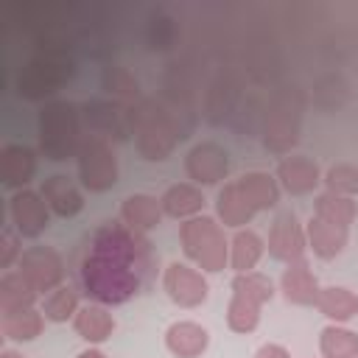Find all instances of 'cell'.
<instances>
[{"mask_svg":"<svg viewBox=\"0 0 358 358\" xmlns=\"http://www.w3.org/2000/svg\"><path fill=\"white\" fill-rule=\"evenodd\" d=\"M73 285L98 305H126L157 277V255L148 235L134 232L123 221L98 224L73 252L67 263Z\"/></svg>","mask_w":358,"mask_h":358,"instance_id":"cell-1","label":"cell"},{"mask_svg":"<svg viewBox=\"0 0 358 358\" xmlns=\"http://www.w3.org/2000/svg\"><path fill=\"white\" fill-rule=\"evenodd\" d=\"M305 106H308V92L294 81L280 84L268 95L266 117H263V129H260V143L268 154H274L280 159L294 154V148L302 137Z\"/></svg>","mask_w":358,"mask_h":358,"instance_id":"cell-2","label":"cell"},{"mask_svg":"<svg viewBox=\"0 0 358 358\" xmlns=\"http://www.w3.org/2000/svg\"><path fill=\"white\" fill-rule=\"evenodd\" d=\"M36 137H39V154L50 162L76 159L87 129L81 117V103L53 98L39 106L36 115Z\"/></svg>","mask_w":358,"mask_h":358,"instance_id":"cell-3","label":"cell"},{"mask_svg":"<svg viewBox=\"0 0 358 358\" xmlns=\"http://www.w3.org/2000/svg\"><path fill=\"white\" fill-rule=\"evenodd\" d=\"M134 112V148L145 162H165L179 140H185L182 126L176 115L168 109L165 101L157 98H143L131 106Z\"/></svg>","mask_w":358,"mask_h":358,"instance_id":"cell-4","label":"cell"},{"mask_svg":"<svg viewBox=\"0 0 358 358\" xmlns=\"http://www.w3.org/2000/svg\"><path fill=\"white\" fill-rule=\"evenodd\" d=\"M76 76V59L67 48H39L17 76V95L25 101L48 103Z\"/></svg>","mask_w":358,"mask_h":358,"instance_id":"cell-5","label":"cell"},{"mask_svg":"<svg viewBox=\"0 0 358 358\" xmlns=\"http://www.w3.org/2000/svg\"><path fill=\"white\" fill-rule=\"evenodd\" d=\"M179 246L185 257L204 274H218L229 268V238L215 215H196L179 224Z\"/></svg>","mask_w":358,"mask_h":358,"instance_id":"cell-6","label":"cell"},{"mask_svg":"<svg viewBox=\"0 0 358 358\" xmlns=\"http://www.w3.org/2000/svg\"><path fill=\"white\" fill-rule=\"evenodd\" d=\"M76 171H78V182L84 190H90V193L112 190L120 179V162H117L115 143L87 134L76 154Z\"/></svg>","mask_w":358,"mask_h":358,"instance_id":"cell-7","label":"cell"},{"mask_svg":"<svg viewBox=\"0 0 358 358\" xmlns=\"http://www.w3.org/2000/svg\"><path fill=\"white\" fill-rule=\"evenodd\" d=\"M134 103H120L112 98H92L81 103V117L87 134L103 137L109 143L134 140Z\"/></svg>","mask_w":358,"mask_h":358,"instance_id":"cell-8","label":"cell"},{"mask_svg":"<svg viewBox=\"0 0 358 358\" xmlns=\"http://www.w3.org/2000/svg\"><path fill=\"white\" fill-rule=\"evenodd\" d=\"M17 271L34 285V291L39 296H48L50 291H56L59 285H64L67 280V260L62 257L59 249L48 246V243H36V246H28L17 263Z\"/></svg>","mask_w":358,"mask_h":358,"instance_id":"cell-9","label":"cell"},{"mask_svg":"<svg viewBox=\"0 0 358 358\" xmlns=\"http://www.w3.org/2000/svg\"><path fill=\"white\" fill-rule=\"evenodd\" d=\"M185 173L199 187H221L229 182V151L215 140H201L187 148Z\"/></svg>","mask_w":358,"mask_h":358,"instance_id":"cell-10","label":"cell"},{"mask_svg":"<svg viewBox=\"0 0 358 358\" xmlns=\"http://www.w3.org/2000/svg\"><path fill=\"white\" fill-rule=\"evenodd\" d=\"M159 282H162L165 296H168L173 305L185 308V310L204 305L207 296H210V282H207L204 271H199V268L190 266V263H179V260H176V263H168V266L162 268Z\"/></svg>","mask_w":358,"mask_h":358,"instance_id":"cell-11","label":"cell"},{"mask_svg":"<svg viewBox=\"0 0 358 358\" xmlns=\"http://www.w3.org/2000/svg\"><path fill=\"white\" fill-rule=\"evenodd\" d=\"M266 252L271 260L285 263V266L305 257V252H308L305 224L299 221V215L294 210H277V215L271 218V227H268Z\"/></svg>","mask_w":358,"mask_h":358,"instance_id":"cell-12","label":"cell"},{"mask_svg":"<svg viewBox=\"0 0 358 358\" xmlns=\"http://www.w3.org/2000/svg\"><path fill=\"white\" fill-rule=\"evenodd\" d=\"M50 215L53 213L39 190L25 187V190H14L8 196V221L20 232V238L36 241L39 235H45L50 227Z\"/></svg>","mask_w":358,"mask_h":358,"instance_id":"cell-13","label":"cell"},{"mask_svg":"<svg viewBox=\"0 0 358 358\" xmlns=\"http://www.w3.org/2000/svg\"><path fill=\"white\" fill-rule=\"evenodd\" d=\"M241 78L235 73H218L207 90H204V103H201V117L210 126H229L238 103L243 101V90H241Z\"/></svg>","mask_w":358,"mask_h":358,"instance_id":"cell-14","label":"cell"},{"mask_svg":"<svg viewBox=\"0 0 358 358\" xmlns=\"http://www.w3.org/2000/svg\"><path fill=\"white\" fill-rule=\"evenodd\" d=\"M282 193L288 196H310L322 185V168L308 154H288L277 162L274 171Z\"/></svg>","mask_w":358,"mask_h":358,"instance_id":"cell-15","label":"cell"},{"mask_svg":"<svg viewBox=\"0 0 358 358\" xmlns=\"http://www.w3.org/2000/svg\"><path fill=\"white\" fill-rule=\"evenodd\" d=\"M39 168V151L25 143H8L0 148V182L3 187L25 190Z\"/></svg>","mask_w":358,"mask_h":358,"instance_id":"cell-16","label":"cell"},{"mask_svg":"<svg viewBox=\"0 0 358 358\" xmlns=\"http://www.w3.org/2000/svg\"><path fill=\"white\" fill-rule=\"evenodd\" d=\"M39 193L56 218H76L84 210V190L67 173L45 176V182L39 185Z\"/></svg>","mask_w":358,"mask_h":358,"instance_id":"cell-17","label":"cell"},{"mask_svg":"<svg viewBox=\"0 0 358 358\" xmlns=\"http://www.w3.org/2000/svg\"><path fill=\"white\" fill-rule=\"evenodd\" d=\"M319 280L310 268V263L302 257V260H294L282 268L280 274V294L285 296V302L291 305H299V308H310L316 305V296H319Z\"/></svg>","mask_w":358,"mask_h":358,"instance_id":"cell-18","label":"cell"},{"mask_svg":"<svg viewBox=\"0 0 358 358\" xmlns=\"http://www.w3.org/2000/svg\"><path fill=\"white\" fill-rule=\"evenodd\" d=\"M210 347V330L193 319H179L165 330V350L176 358H201Z\"/></svg>","mask_w":358,"mask_h":358,"instance_id":"cell-19","label":"cell"},{"mask_svg":"<svg viewBox=\"0 0 358 358\" xmlns=\"http://www.w3.org/2000/svg\"><path fill=\"white\" fill-rule=\"evenodd\" d=\"M117 322L112 316V308L98 305V302H84L73 319V330L81 341H87L90 347H101L103 341L112 338Z\"/></svg>","mask_w":358,"mask_h":358,"instance_id":"cell-20","label":"cell"},{"mask_svg":"<svg viewBox=\"0 0 358 358\" xmlns=\"http://www.w3.org/2000/svg\"><path fill=\"white\" fill-rule=\"evenodd\" d=\"M255 215L257 213L246 201V196L241 193L238 179H229V182H224L218 187V193H215V218H218L221 227H227V229H243V227L252 224Z\"/></svg>","mask_w":358,"mask_h":358,"instance_id":"cell-21","label":"cell"},{"mask_svg":"<svg viewBox=\"0 0 358 358\" xmlns=\"http://www.w3.org/2000/svg\"><path fill=\"white\" fill-rule=\"evenodd\" d=\"M305 238H308V249L319 260H336L347 249V243H350V229L310 215L305 221Z\"/></svg>","mask_w":358,"mask_h":358,"instance_id":"cell-22","label":"cell"},{"mask_svg":"<svg viewBox=\"0 0 358 358\" xmlns=\"http://www.w3.org/2000/svg\"><path fill=\"white\" fill-rule=\"evenodd\" d=\"M165 213H162V201L151 193H131L120 201V221L126 227H131L134 232L148 235L151 229H157L162 224Z\"/></svg>","mask_w":358,"mask_h":358,"instance_id":"cell-23","label":"cell"},{"mask_svg":"<svg viewBox=\"0 0 358 358\" xmlns=\"http://www.w3.org/2000/svg\"><path fill=\"white\" fill-rule=\"evenodd\" d=\"M238 187L246 196V201L255 207V213H268L280 204L282 187L274 173L268 171H246L238 176Z\"/></svg>","mask_w":358,"mask_h":358,"instance_id":"cell-24","label":"cell"},{"mask_svg":"<svg viewBox=\"0 0 358 358\" xmlns=\"http://www.w3.org/2000/svg\"><path fill=\"white\" fill-rule=\"evenodd\" d=\"M162 201V213L168 218H176V221H187V218H196L204 213V190L193 182H176L171 187H165V193L159 196Z\"/></svg>","mask_w":358,"mask_h":358,"instance_id":"cell-25","label":"cell"},{"mask_svg":"<svg viewBox=\"0 0 358 358\" xmlns=\"http://www.w3.org/2000/svg\"><path fill=\"white\" fill-rule=\"evenodd\" d=\"M266 255V238L257 235L255 229L243 227L235 229V235L229 238V268L235 274H246V271H257V263Z\"/></svg>","mask_w":358,"mask_h":358,"instance_id":"cell-26","label":"cell"},{"mask_svg":"<svg viewBox=\"0 0 358 358\" xmlns=\"http://www.w3.org/2000/svg\"><path fill=\"white\" fill-rule=\"evenodd\" d=\"M45 313L42 308H22V310H8V313H0V333L6 341H14V344H28L34 338L42 336L45 330Z\"/></svg>","mask_w":358,"mask_h":358,"instance_id":"cell-27","label":"cell"},{"mask_svg":"<svg viewBox=\"0 0 358 358\" xmlns=\"http://www.w3.org/2000/svg\"><path fill=\"white\" fill-rule=\"evenodd\" d=\"M330 324H347L358 316V294L344 285H322L316 305H313Z\"/></svg>","mask_w":358,"mask_h":358,"instance_id":"cell-28","label":"cell"},{"mask_svg":"<svg viewBox=\"0 0 358 358\" xmlns=\"http://www.w3.org/2000/svg\"><path fill=\"white\" fill-rule=\"evenodd\" d=\"M101 90L112 98V101H120V103H137L143 101V90H140V78L123 67V64H115L109 62L103 70H101Z\"/></svg>","mask_w":358,"mask_h":358,"instance_id":"cell-29","label":"cell"},{"mask_svg":"<svg viewBox=\"0 0 358 358\" xmlns=\"http://www.w3.org/2000/svg\"><path fill=\"white\" fill-rule=\"evenodd\" d=\"M36 299H39V294L17 268L3 271V277H0V313L34 308Z\"/></svg>","mask_w":358,"mask_h":358,"instance_id":"cell-30","label":"cell"},{"mask_svg":"<svg viewBox=\"0 0 358 358\" xmlns=\"http://www.w3.org/2000/svg\"><path fill=\"white\" fill-rule=\"evenodd\" d=\"M313 215L322 218V221H330L336 227L350 229L355 224V218H358V204L350 196H336V193L322 190L313 199Z\"/></svg>","mask_w":358,"mask_h":358,"instance_id":"cell-31","label":"cell"},{"mask_svg":"<svg viewBox=\"0 0 358 358\" xmlns=\"http://www.w3.org/2000/svg\"><path fill=\"white\" fill-rule=\"evenodd\" d=\"M42 313L48 322L53 324H64V322H73L78 308H81V291L73 285V282H64L59 285L56 291H50L48 296H42Z\"/></svg>","mask_w":358,"mask_h":358,"instance_id":"cell-32","label":"cell"},{"mask_svg":"<svg viewBox=\"0 0 358 358\" xmlns=\"http://www.w3.org/2000/svg\"><path fill=\"white\" fill-rule=\"evenodd\" d=\"M322 358H358V333L344 324H327L319 333Z\"/></svg>","mask_w":358,"mask_h":358,"instance_id":"cell-33","label":"cell"},{"mask_svg":"<svg viewBox=\"0 0 358 358\" xmlns=\"http://www.w3.org/2000/svg\"><path fill=\"white\" fill-rule=\"evenodd\" d=\"M263 117H266V101L260 95H243V101L238 103L229 126L241 137H255L263 129Z\"/></svg>","mask_w":358,"mask_h":358,"instance_id":"cell-34","label":"cell"},{"mask_svg":"<svg viewBox=\"0 0 358 358\" xmlns=\"http://www.w3.org/2000/svg\"><path fill=\"white\" fill-rule=\"evenodd\" d=\"M260 313H263V305H257L255 299H246L241 294H232L229 296V305H227V327L232 333H255L257 324H260Z\"/></svg>","mask_w":358,"mask_h":358,"instance_id":"cell-35","label":"cell"},{"mask_svg":"<svg viewBox=\"0 0 358 358\" xmlns=\"http://www.w3.org/2000/svg\"><path fill=\"white\" fill-rule=\"evenodd\" d=\"M347 101V81L336 73H327L322 78H316L313 84V103L322 109V112H336L341 109Z\"/></svg>","mask_w":358,"mask_h":358,"instance_id":"cell-36","label":"cell"},{"mask_svg":"<svg viewBox=\"0 0 358 358\" xmlns=\"http://www.w3.org/2000/svg\"><path fill=\"white\" fill-rule=\"evenodd\" d=\"M232 294H241L246 299H255L257 305H266L274 299V282L271 277H266L263 271H246V274H235L232 277Z\"/></svg>","mask_w":358,"mask_h":358,"instance_id":"cell-37","label":"cell"},{"mask_svg":"<svg viewBox=\"0 0 358 358\" xmlns=\"http://www.w3.org/2000/svg\"><path fill=\"white\" fill-rule=\"evenodd\" d=\"M322 185L327 193L336 196H355L358 193V165L352 162H333L324 173H322Z\"/></svg>","mask_w":358,"mask_h":358,"instance_id":"cell-38","label":"cell"},{"mask_svg":"<svg viewBox=\"0 0 358 358\" xmlns=\"http://www.w3.org/2000/svg\"><path fill=\"white\" fill-rule=\"evenodd\" d=\"M22 252H25V249H22V238H20V232H17L11 224L3 227V232H0V268H3V271L17 268Z\"/></svg>","mask_w":358,"mask_h":358,"instance_id":"cell-39","label":"cell"},{"mask_svg":"<svg viewBox=\"0 0 358 358\" xmlns=\"http://www.w3.org/2000/svg\"><path fill=\"white\" fill-rule=\"evenodd\" d=\"M255 358H291V352H288L282 344L268 341V344H263V347L255 352Z\"/></svg>","mask_w":358,"mask_h":358,"instance_id":"cell-40","label":"cell"},{"mask_svg":"<svg viewBox=\"0 0 358 358\" xmlns=\"http://www.w3.org/2000/svg\"><path fill=\"white\" fill-rule=\"evenodd\" d=\"M76 358H109V355H106L101 347H87V350H81Z\"/></svg>","mask_w":358,"mask_h":358,"instance_id":"cell-41","label":"cell"},{"mask_svg":"<svg viewBox=\"0 0 358 358\" xmlns=\"http://www.w3.org/2000/svg\"><path fill=\"white\" fill-rule=\"evenodd\" d=\"M0 358H25L20 350H11V347H6L3 352H0Z\"/></svg>","mask_w":358,"mask_h":358,"instance_id":"cell-42","label":"cell"}]
</instances>
